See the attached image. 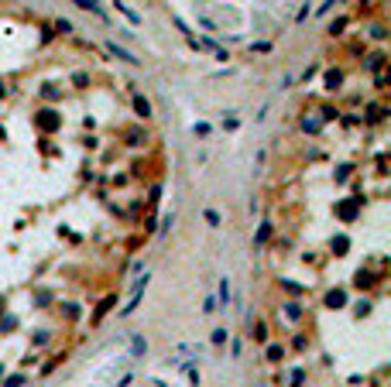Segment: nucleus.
Masks as SVG:
<instances>
[{
  "instance_id": "nucleus-1",
  "label": "nucleus",
  "mask_w": 391,
  "mask_h": 387,
  "mask_svg": "<svg viewBox=\"0 0 391 387\" xmlns=\"http://www.w3.org/2000/svg\"><path fill=\"white\" fill-rule=\"evenodd\" d=\"M110 52H113L117 59H124V62H130V65H137V62H141V59H137V55H130L127 48H117V41H110Z\"/></svg>"
},
{
  "instance_id": "nucleus-2",
  "label": "nucleus",
  "mask_w": 391,
  "mask_h": 387,
  "mask_svg": "<svg viewBox=\"0 0 391 387\" xmlns=\"http://www.w3.org/2000/svg\"><path fill=\"white\" fill-rule=\"evenodd\" d=\"M76 4H79L83 11H93L96 18H103V11H100V4H96V0H76Z\"/></svg>"
},
{
  "instance_id": "nucleus-3",
  "label": "nucleus",
  "mask_w": 391,
  "mask_h": 387,
  "mask_svg": "<svg viewBox=\"0 0 391 387\" xmlns=\"http://www.w3.org/2000/svg\"><path fill=\"white\" fill-rule=\"evenodd\" d=\"M220 298H223V305L230 302V281H223V285H220Z\"/></svg>"
},
{
  "instance_id": "nucleus-4",
  "label": "nucleus",
  "mask_w": 391,
  "mask_h": 387,
  "mask_svg": "<svg viewBox=\"0 0 391 387\" xmlns=\"http://www.w3.org/2000/svg\"><path fill=\"white\" fill-rule=\"evenodd\" d=\"M137 110H141V117H148V113H151V106H148V100H137Z\"/></svg>"
}]
</instances>
